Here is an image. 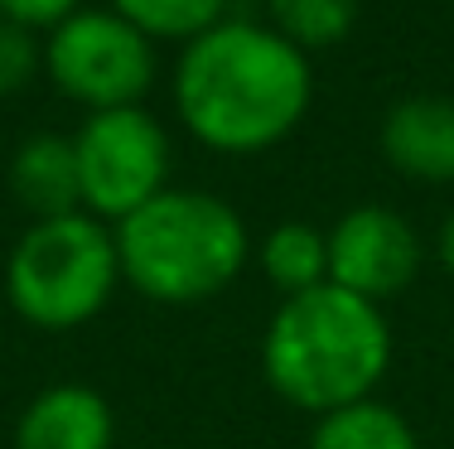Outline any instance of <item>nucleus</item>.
Returning a JSON list of instances; mask_svg holds the SVG:
<instances>
[{
  "label": "nucleus",
  "instance_id": "nucleus-1",
  "mask_svg": "<svg viewBox=\"0 0 454 449\" xmlns=\"http://www.w3.org/2000/svg\"><path fill=\"white\" fill-rule=\"evenodd\" d=\"M315 102L309 53L256 19H223L184 44L175 63V112L218 155H262L295 135Z\"/></svg>",
  "mask_w": 454,
  "mask_h": 449
},
{
  "label": "nucleus",
  "instance_id": "nucleus-2",
  "mask_svg": "<svg viewBox=\"0 0 454 449\" xmlns=\"http://www.w3.org/2000/svg\"><path fill=\"white\" fill-rule=\"evenodd\" d=\"M387 368L392 329L382 319V305L339 285H315L305 295L280 299L262 334V372L271 391L309 415L372 401Z\"/></svg>",
  "mask_w": 454,
  "mask_h": 449
},
{
  "label": "nucleus",
  "instance_id": "nucleus-3",
  "mask_svg": "<svg viewBox=\"0 0 454 449\" xmlns=\"http://www.w3.org/2000/svg\"><path fill=\"white\" fill-rule=\"evenodd\" d=\"M121 281L155 305H203L242 275L252 237L242 213L208 189H165L116 222Z\"/></svg>",
  "mask_w": 454,
  "mask_h": 449
},
{
  "label": "nucleus",
  "instance_id": "nucleus-4",
  "mask_svg": "<svg viewBox=\"0 0 454 449\" xmlns=\"http://www.w3.org/2000/svg\"><path fill=\"white\" fill-rule=\"evenodd\" d=\"M116 285H121L116 237L92 213L29 222L5 261L10 305L25 324L44 334L82 329L106 309Z\"/></svg>",
  "mask_w": 454,
  "mask_h": 449
},
{
  "label": "nucleus",
  "instance_id": "nucleus-5",
  "mask_svg": "<svg viewBox=\"0 0 454 449\" xmlns=\"http://www.w3.org/2000/svg\"><path fill=\"white\" fill-rule=\"evenodd\" d=\"M44 73L68 102L88 112L140 106L155 82V44L116 10H73L44 39Z\"/></svg>",
  "mask_w": 454,
  "mask_h": 449
},
{
  "label": "nucleus",
  "instance_id": "nucleus-6",
  "mask_svg": "<svg viewBox=\"0 0 454 449\" xmlns=\"http://www.w3.org/2000/svg\"><path fill=\"white\" fill-rule=\"evenodd\" d=\"M82 179V213L102 222H121L169 189V135L145 106L88 112L73 131Z\"/></svg>",
  "mask_w": 454,
  "mask_h": 449
},
{
  "label": "nucleus",
  "instance_id": "nucleus-7",
  "mask_svg": "<svg viewBox=\"0 0 454 449\" xmlns=\"http://www.w3.org/2000/svg\"><path fill=\"white\" fill-rule=\"evenodd\" d=\"M420 261H426L420 232L382 203L348 208L329 232V285L372 305L402 295L420 275Z\"/></svg>",
  "mask_w": 454,
  "mask_h": 449
},
{
  "label": "nucleus",
  "instance_id": "nucleus-8",
  "mask_svg": "<svg viewBox=\"0 0 454 449\" xmlns=\"http://www.w3.org/2000/svg\"><path fill=\"white\" fill-rule=\"evenodd\" d=\"M382 155L416 184H454V102L435 92L402 97L382 116Z\"/></svg>",
  "mask_w": 454,
  "mask_h": 449
},
{
  "label": "nucleus",
  "instance_id": "nucleus-9",
  "mask_svg": "<svg viewBox=\"0 0 454 449\" xmlns=\"http://www.w3.org/2000/svg\"><path fill=\"white\" fill-rule=\"evenodd\" d=\"M116 421L97 387L59 382L20 411L15 449H112Z\"/></svg>",
  "mask_w": 454,
  "mask_h": 449
},
{
  "label": "nucleus",
  "instance_id": "nucleus-10",
  "mask_svg": "<svg viewBox=\"0 0 454 449\" xmlns=\"http://www.w3.org/2000/svg\"><path fill=\"white\" fill-rule=\"evenodd\" d=\"M10 194L35 222L44 218H68L82 213V179H78V155H73V135L39 131L10 159Z\"/></svg>",
  "mask_w": 454,
  "mask_h": 449
},
{
  "label": "nucleus",
  "instance_id": "nucleus-11",
  "mask_svg": "<svg viewBox=\"0 0 454 449\" xmlns=\"http://www.w3.org/2000/svg\"><path fill=\"white\" fill-rule=\"evenodd\" d=\"M262 271L286 299L329 285V232L309 222H280L262 242Z\"/></svg>",
  "mask_w": 454,
  "mask_h": 449
},
{
  "label": "nucleus",
  "instance_id": "nucleus-12",
  "mask_svg": "<svg viewBox=\"0 0 454 449\" xmlns=\"http://www.w3.org/2000/svg\"><path fill=\"white\" fill-rule=\"evenodd\" d=\"M309 449H420V440L402 411L382 401H358L333 415H319Z\"/></svg>",
  "mask_w": 454,
  "mask_h": 449
},
{
  "label": "nucleus",
  "instance_id": "nucleus-13",
  "mask_svg": "<svg viewBox=\"0 0 454 449\" xmlns=\"http://www.w3.org/2000/svg\"><path fill=\"white\" fill-rule=\"evenodd\" d=\"M112 10L126 25H136L150 44L155 39L193 44L227 19V0H112Z\"/></svg>",
  "mask_w": 454,
  "mask_h": 449
},
{
  "label": "nucleus",
  "instance_id": "nucleus-14",
  "mask_svg": "<svg viewBox=\"0 0 454 449\" xmlns=\"http://www.w3.org/2000/svg\"><path fill=\"white\" fill-rule=\"evenodd\" d=\"M358 5L363 0H266L271 29L280 39H290L300 53L348 39L358 25Z\"/></svg>",
  "mask_w": 454,
  "mask_h": 449
},
{
  "label": "nucleus",
  "instance_id": "nucleus-15",
  "mask_svg": "<svg viewBox=\"0 0 454 449\" xmlns=\"http://www.w3.org/2000/svg\"><path fill=\"white\" fill-rule=\"evenodd\" d=\"M44 73V44L39 29L0 15V97H20Z\"/></svg>",
  "mask_w": 454,
  "mask_h": 449
},
{
  "label": "nucleus",
  "instance_id": "nucleus-16",
  "mask_svg": "<svg viewBox=\"0 0 454 449\" xmlns=\"http://www.w3.org/2000/svg\"><path fill=\"white\" fill-rule=\"evenodd\" d=\"M73 10H82V0H0V15L20 19V25H29V29H53V25H63Z\"/></svg>",
  "mask_w": 454,
  "mask_h": 449
},
{
  "label": "nucleus",
  "instance_id": "nucleus-17",
  "mask_svg": "<svg viewBox=\"0 0 454 449\" xmlns=\"http://www.w3.org/2000/svg\"><path fill=\"white\" fill-rule=\"evenodd\" d=\"M435 256H440V266L454 275V208H450V218L440 222V237H435Z\"/></svg>",
  "mask_w": 454,
  "mask_h": 449
}]
</instances>
